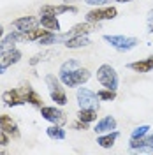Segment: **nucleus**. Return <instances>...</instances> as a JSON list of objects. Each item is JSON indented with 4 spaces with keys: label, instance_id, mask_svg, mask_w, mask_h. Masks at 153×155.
<instances>
[{
    "label": "nucleus",
    "instance_id": "nucleus-1",
    "mask_svg": "<svg viewBox=\"0 0 153 155\" xmlns=\"http://www.w3.org/2000/svg\"><path fill=\"white\" fill-rule=\"evenodd\" d=\"M58 78H60V81H62L63 87L74 88V87L85 85L86 81L92 78V72L86 67H77V69H74V71H69V72H60Z\"/></svg>",
    "mask_w": 153,
    "mask_h": 155
},
{
    "label": "nucleus",
    "instance_id": "nucleus-2",
    "mask_svg": "<svg viewBox=\"0 0 153 155\" xmlns=\"http://www.w3.org/2000/svg\"><path fill=\"white\" fill-rule=\"evenodd\" d=\"M44 83L49 90V95H51V101L57 104V106H65L69 101H67V94L62 87V81L60 78L55 76V74H46L44 78Z\"/></svg>",
    "mask_w": 153,
    "mask_h": 155
},
{
    "label": "nucleus",
    "instance_id": "nucleus-3",
    "mask_svg": "<svg viewBox=\"0 0 153 155\" xmlns=\"http://www.w3.org/2000/svg\"><path fill=\"white\" fill-rule=\"evenodd\" d=\"M102 39L111 48H115L116 51H122V53L130 51L139 44V39L130 37V35H109V34H106V35H102Z\"/></svg>",
    "mask_w": 153,
    "mask_h": 155
},
{
    "label": "nucleus",
    "instance_id": "nucleus-4",
    "mask_svg": "<svg viewBox=\"0 0 153 155\" xmlns=\"http://www.w3.org/2000/svg\"><path fill=\"white\" fill-rule=\"evenodd\" d=\"M97 81L104 88H109V90H118V83H120L116 71L109 64H102L97 69Z\"/></svg>",
    "mask_w": 153,
    "mask_h": 155
},
{
    "label": "nucleus",
    "instance_id": "nucleus-5",
    "mask_svg": "<svg viewBox=\"0 0 153 155\" xmlns=\"http://www.w3.org/2000/svg\"><path fill=\"white\" fill-rule=\"evenodd\" d=\"M30 83H25L19 88H11L5 90L2 94V101L5 106H21V104H27V90H28Z\"/></svg>",
    "mask_w": 153,
    "mask_h": 155
},
{
    "label": "nucleus",
    "instance_id": "nucleus-6",
    "mask_svg": "<svg viewBox=\"0 0 153 155\" xmlns=\"http://www.w3.org/2000/svg\"><path fill=\"white\" fill-rule=\"evenodd\" d=\"M118 16V9L113 5H100L95 7L90 12H86V21H93V23H102L107 19H115Z\"/></svg>",
    "mask_w": 153,
    "mask_h": 155
},
{
    "label": "nucleus",
    "instance_id": "nucleus-7",
    "mask_svg": "<svg viewBox=\"0 0 153 155\" xmlns=\"http://www.w3.org/2000/svg\"><path fill=\"white\" fill-rule=\"evenodd\" d=\"M77 104L79 107H86V109H97L99 111V106H100V99L95 92H92L90 88H79L76 94Z\"/></svg>",
    "mask_w": 153,
    "mask_h": 155
},
{
    "label": "nucleus",
    "instance_id": "nucleus-8",
    "mask_svg": "<svg viewBox=\"0 0 153 155\" xmlns=\"http://www.w3.org/2000/svg\"><path fill=\"white\" fill-rule=\"evenodd\" d=\"M41 115H42L44 120H48L55 125H65L67 124V115L62 109H58L57 106H42L41 107Z\"/></svg>",
    "mask_w": 153,
    "mask_h": 155
},
{
    "label": "nucleus",
    "instance_id": "nucleus-9",
    "mask_svg": "<svg viewBox=\"0 0 153 155\" xmlns=\"http://www.w3.org/2000/svg\"><path fill=\"white\" fill-rule=\"evenodd\" d=\"M130 150L135 153H153V134H148L139 137V139H130L129 141Z\"/></svg>",
    "mask_w": 153,
    "mask_h": 155
},
{
    "label": "nucleus",
    "instance_id": "nucleus-10",
    "mask_svg": "<svg viewBox=\"0 0 153 155\" xmlns=\"http://www.w3.org/2000/svg\"><path fill=\"white\" fill-rule=\"evenodd\" d=\"M39 25H41V18H35V16H21L12 21V28L18 32H28L37 28Z\"/></svg>",
    "mask_w": 153,
    "mask_h": 155
},
{
    "label": "nucleus",
    "instance_id": "nucleus-11",
    "mask_svg": "<svg viewBox=\"0 0 153 155\" xmlns=\"http://www.w3.org/2000/svg\"><path fill=\"white\" fill-rule=\"evenodd\" d=\"M65 12H77L76 5H69V4H58V5H51L46 4L41 7V14H53V16H60Z\"/></svg>",
    "mask_w": 153,
    "mask_h": 155
},
{
    "label": "nucleus",
    "instance_id": "nucleus-12",
    "mask_svg": "<svg viewBox=\"0 0 153 155\" xmlns=\"http://www.w3.org/2000/svg\"><path fill=\"white\" fill-rule=\"evenodd\" d=\"M21 60V51L18 48H11V49H5L0 53V67H11L14 64H18Z\"/></svg>",
    "mask_w": 153,
    "mask_h": 155
},
{
    "label": "nucleus",
    "instance_id": "nucleus-13",
    "mask_svg": "<svg viewBox=\"0 0 153 155\" xmlns=\"http://www.w3.org/2000/svg\"><path fill=\"white\" fill-rule=\"evenodd\" d=\"M0 129L4 132H7L11 137H14V139L19 137V129L16 125V122L12 120V116L9 115H0Z\"/></svg>",
    "mask_w": 153,
    "mask_h": 155
},
{
    "label": "nucleus",
    "instance_id": "nucleus-14",
    "mask_svg": "<svg viewBox=\"0 0 153 155\" xmlns=\"http://www.w3.org/2000/svg\"><path fill=\"white\" fill-rule=\"evenodd\" d=\"M18 42H23V32L14 30V32H11L7 35H4L2 41H0V53L5 51V49L14 48V44H18Z\"/></svg>",
    "mask_w": 153,
    "mask_h": 155
},
{
    "label": "nucleus",
    "instance_id": "nucleus-15",
    "mask_svg": "<svg viewBox=\"0 0 153 155\" xmlns=\"http://www.w3.org/2000/svg\"><path fill=\"white\" fill-rule=\"evenodd\" d=\"M127 69L139 72V74H146V72H151L153 71V57L143 58V60H137V62H130L127 64Z\"/></svg>",
    "mask_w": 153,
    "mask_h": 155
},
{
    "label": "nucleus",
    "instance_id": "nucleus-16",
    "mask_svg": "<svg viewBox=\"0 0 153 155\" xmlns=\"http://www.w3.org/2000/svg\"><path fill=\"white\" fill-rule=\"evenodd\" d=\"M116 118L113 116H104V118H100L99 122L95 124L93 127V130H95V134H106V132H111V130H116Z\"/></svg>",
    "mask_w": 153,
    "mask_h": 155
},
{
    "label": "nucleus",
    "instance_id": "nucleus-17",
    "mask_svg": "<svg viewBox=\"0 0 153 155\" xmlns=\"http://www.w3.org/2000/svg\"><path fill=\"white\" fill-rule=\"evenodd\" d=\"M99 27H100V23L85 21V23H77V25H74L69 32H70L72 35H88V34H92V32L99 30Z\"/></svg>",
    "mask_w": 153,
    "mask_h": 155
},
{
    "label": "nucleus",
    "instance_id": "nucleus-18",
    "mask_svg": "<svg viewBox=\"0 0 153 155\" xmlns=\"http://www.w3.org/2000/svg\"><path fill=\"white\" fill-rule=\"evenodd\" d=\"M90 44H92V41L88 39V35H72L65 41L63 46L69 49H79V48H86Z\"/></svg>",
    "mask_w": 153,
    "mask_h": 155
},
{
    "label": "nucleus",
    "instance_id": "nucleus-19",
    "mask_svg": "<svg viewBox=\"0 0 153 155\" xmlns=\"http://www.w3.org/2000/svg\"><path fill=\"white\" fill-rule=\"evenodd\" d=\"M118 136H120L118 130H111V132H106V134H99L97 136V145L100 146V148H111V146H115Z\"/></svg>",
    "mask_w": 153,
    "mask_h": 155
},
{
    "label": "nucleus",
    "instance_id": "nucleus-20",
    "mask_svg": "<svg viewBox=\"0 0 153 155\" xmlns=\"http://www.w3.org/2000/svg\"><path fill=\"white\" fill-rule=\"evenodd\" d=\"M41 27L51 32H60V21L53 14H41Z\"/></svg>",
    "mask_w": 153,
    "mask_h": 155
},
{
    "label": "nucleus",
    "instance_id": "nucleus-21",
    "mask_svg": "<svg viewBox=\"0 0 153 155\" xmlns=\"http://www.w3.org/2000/svg\"><path fill=\"white\" fill-rule=\"evenodd\" d=\"M46 134H48V137L55 139V141H62V139L67 137V132H65L63 125H55V124L46 129Z\"/></svg>",
    "mask_w": 153,
    "mask_h": 155
},
{
    "label": "nucleus",
    "instance_id": "nucleus-22",
    "mask_svg": "<svg viewBox=\"0 0 153 155\" xmlns=\"http://www.w3.org/2000/svg\"><path fill=\"white\" fill-rule=\"evenodd\" d=\"M51 30L48 28H44V30H41L37 27V28H34V30H28V32H23V41H28V42H37L41 37H44V35H48Z\"/></svg>",
    "mask_w": 153,
    "mask_h": 155
},
{
    "label": "nucleus",
    "instance_id": "nucleus-23",
    "mask_svg": "<svg viewBox=\"0 0 153 155\" xmlns=\"http://www.w3.org/2000/svg\"><path fill=\"white\" fill-rule=\"evenodd\" d=\"M27 104H32L34 107H42V97H41V94L39 92H35L34 88H32V85L28 87V90H27Z\"/></svg>",
    "mask_w": 153,
    "mask_h": 155
},
{
    "label": "nucleus",
    "instance_id": "nucleus-24",
    "mask_svg": "<svg viewBox=\"0 0 153 155\" xmlns=\"http://www.w3.org/2000/svg\"><path fill=\"white\" fill-rule=\"evenodd\" d=\"M77 118L83 120L86 124H92L97 120V109H86V107H79L77 111Z\"/></svg>",
    "mask_w": 153,
    "mask_h": 155
},
{
    "label": "nucleus",
    "instance_id": "nucleus-25",
    "mask_svg": "<svg viewBox=\"0 0 153 155\" xmlns=\"http://www.w3.org/2000/svg\"><path fill=\"white\" fill-rule=\"evenodd\" d=\"M97 95L100 101H115L116 99V90H109V88H102V90H99L97 92Z\"/></svg>",
    "mask_w": 153,
    "mask_h": 155
},
{
    "label": "nucleus",
    "instance_id": "nucleus-26",
    "mask_svg": "<svg viewBox=\"0 0 153 155\" xmlns=\"http://www.w3.org/2000/svg\"><path fill=\"white\" fill-rule=\"evenodd\" d=\"M150 129H151L150 125H139V127H135L134 130H132V134H130V139H139V137L146 136L148 132H150Z\"/></svg>",
    "mask_w": 153,
    "mask_h": 155
},
{
    "label": "nucleus",
    "instance_id": "nucleus-27",
    "mask_svg": "<svg viewBox=\"0 0 153 155\" xmlns=\"http://www.w3.org/2000/svg\"><path fill=\"white\" fill-rule=\"evenodd\" d=\"M81 67V64H79V60H67V62H63L62 65H60V72H69V71H74V69Z\"/></svg>",
    "mask_w": 153,
    "mask_h": 155
},
{
    "label": "nucleus",
    "instance_id": "nucleus-28",
    "mask_svg": "<svg viewBox=\"0 0 153 155\" xmlns=\"http://www.w3.org/2000/svg\"><path fill=\"white\" fill-rule=\"evenodd\" d=\"M88 125H90V124H86V122H83V120H79V118H77L76 122L72 124V129H74V130H86Z\"/></svg>",
    "mask_w": 153,
    "mask_h": 155
},
{
    "label": "nucleus",
    "instance_id": "nucleus-29",
    "mask_svg": "<svg viewBox=\"0 0 153 155\" xmlns=\"http://www.w3.org/2000/svg\"><path fill=\"white\" fill-rule=\"evenodd\" d=\"M111 0H85V4L93 5V7H100V5H107Z\"/></svg>",
    "mask_w": 153,
    "mask_h": 155
},
{
    "label": "nucleus",
    "instance_id": "nucleus-30",
    "mask_svg": "<svg viewBox=\"0 0 153 155\" xmlns=\"http://www.w3.org/2000/svg\"><path fill=\"white\" fill-rule=\"evenodd\" d=\"M7 145H9V134L0 129V146H7Z\"/></svg>",
    "mask_w": 153,
    "mask_h": 155
},
{
    "label": "nucleus",
    "instance_id": "nucleus-31",
    "mask_svg": "<svg viewBox=\"0 0 153 155\" xmlns=\"http://www.w3.org/2000/svg\"><path fill=\"white\" fill-rule=\"evenodd\" d=\"M148 34H153V9L148 12Z\"/></svg>",
    "mask_w": 153,
    "mask_h": 155
},
{
    "label": "nucleus",
    "instance_id": "nucleus-32",
    "mask_svg": "<svg viewBox=\"0 0 153 155\" xmlns=\"http://www.w3.org/2000/svg\"><path fill=\"white\" fill-rule=\"evenodd\" d=\"M42 57H44V55H35V57H32L30 58V65H37L41 60H44Z\"/></svg>",
    "mask_w": 153,
    "mask_h": 155
},
{
    "label": "nucleus",
    "instance_id": "nucleus-33",
    "mask_svg": "<svg viewBox=\"0 0 153 155\" xmlns=\"http://www.w3.org/2000/svg\"><path fill=\"white\" fill-rule=\"evenodd\" d=\"M115 2H120V4H127V2H132V0H115Z\"/></svg>",
    "mask_w": 153,
    "mask_h": 155
},
{
    "label": "nucleus",
    "instance_id": "nucleus-34",
    "mask_svg": "<svg viewBox=\"0 0 153 155\" xmlns=\"http://www.w3.org/2000/svg\"><path fill=\"white\" fill-rule=\"evenodd\" d=\"M4 37V27H2V25H0V39Z\"/></svg>",
    "mask_w": 153,
    "mask_h": 155
},
{
    "label": "nucleus",
    "instance_id": "nucleus-35",
    "mask_svg": "<svg viewBox=\"0 0 153 155\" xmlns=\"http://www.w3.org/2000/svg\"><path fill=\"white\" fill-rule=\"evenodd\" d=\"M5 72V67H0V74H4Z\"/></svg>",
    "mask_w": 153,
    "mask_h": 155
}]
</instances>
